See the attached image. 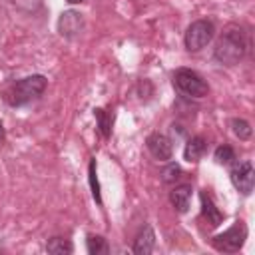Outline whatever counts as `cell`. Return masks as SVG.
Masks as SVG:
<instances>
[{"instance_id":"1","label":"cell","mask_w":255,"mask_h":255,"mask_svg":"<svg viewBox=\"0 0 255 255\" xmlns=\"http://www.w3.org/2000/svg\"><path fill=\"white\" fill-rule=\"evenodd\" d=\"M247 50H249L247 32L241 26H237V24H229L221 32V36H219V40L215 44L213 56H215V60L219 64L235 66V64H239V60L245 58Z\"/></svg>"},{"instance_id":"2","label":"cell","mask_w":255,"mask_h":255,"mask_svg":"<svg viewBox=\"0 0 255 255\" xmlns=\"http://www.w3.org/2000/svg\"><path fill=\"white\" fill-rule=\"evenodd\" d=\"M48 86V80L46 76L42 74H34V76H26L22 80H16L8 86V90L4 92V100L8 106L12 108H20V106H26L28 102L40 98L44 94Z\"/></svg>"},{"instance_id":"3","label":"cell","mask_w":255,"mask_h":255,"mask_svg":"<svg viewBox=\"0 0 255 255\" xmlns=\"http://www.w3.org/2000/svg\"><path fill=\"white\" fill-rule=\"evenodd\" d=\"M173 86L185 98H203L209 94L205 78L191 68H177L173 72Z\"/></svg>"},{"instance_id":"4","label":"cell","mask_w":255,"mask_h":255,"mask_svg":"<svg viewBox=\"0 0 255 255\" xmlns=\"http://www.w3.org/2000/svg\"><path fill=\"white\" fill-rule=\"evenodd\" d=\"M213 36H215V24L211 20H195L187 26L183 44L189 52H199L213 40Z\"/></svg>"},{"instance_id":"5","label":"cell","mask_w":255,"mask_h":255,"mask_svg":"<svg viewBox=\"0 0 255 255\" xmlns=\"http://www.w3.org/2000/svg\"><path fill=\"white\" fill-rule=\"evenodd\" d=\"M247 239V227L243 221H235L233 227H229L227 231L219 233L213 237V247L217 251H223V253H235L243 247Z\"/></svg>"},{"instance_id":"6","label":"cell","mask_w":255,"mask_h":255,"mask_svg":"<svg viewBox=\"0 0 255 255\" xmlns=\"http://www.w3.org/2000/svg\"><path fill=\"white\" fill-rule=\"evenodd\" d=\"M231 183L233 187L241 193V195H249L253 191V183H255V171H253V163L249 159L237 161L233 163L231 171H229Z\"/></svg>"},{"instance_id":"7","label":"cell","mask_w":255,"mask_h":255,"mask_svg":"<svg viewBox=\"0 0 255 255\" xmlns=\"http://www.w3.org/2000/svg\"><path fill=\"white\" fill-rule=\"evenodd\" d=\"M82 30H84V18H82L80 12H76V10H66V12L60 14V18H58V32H60L64 38H70V40H72V38L80 36Z\"/></svg>"},{"instance_id":"8","label":"cell","mask_w":255,"mask_h":255,"mask_svg":"<svg viewBox=\"0 0 255 255\" xmlns=\"http://www.w3.org/2000/svg\"><path fill=\"white\" fill-rule=\"evenodd\" d=\"M145 145H147L149 153L155 159H159V161H169L171 155H173V143H171V139L167 135L159 133V131L149 133L147 139H145Z\"/></svg>"},{"instance_id":"9","label":"cell","mask_w":255,"mask_h":255,"mask_svg":"<svg viewBox=\"0 0 255 255\" xmlns=\"http://www.w3.org/2000/svg\"><path fill=\"white\" fill-rule=\"evenodd\" d=\"M191 195H193V187H191L189 183H181V185H175V187L169 191V201H171V205L175 207V211L185 213V211L189 209Z\"/></svg>"},{"instance_id":"10","label":"cell","mask_w":255,"mask_h":255,"mask_svg":"<svg viewBox=\"0 0 255 255\" xmlns=\"http://www.w3.org/2000/svg\"><path fill=\"white\" fill-rule=\"evenodd\" d=\"M153 249H155V233H153L151 225H145L133 241V253L135 255H149V253H153Z\"/></svg>"},{"instance_id":"11","label":"cell","mask_w":255,"mask_h":255,"mask_svg":"<svg viewBox=\"0 0 255 255\" xmlns=\"http://www.w3.org/2000/svg\"><path fill=\"white\" fill-rule=\"evenodd\" d=\"M199 199H201V213H203V217L207 219V223H209L211 227L221 225V221H223V213L217 209V205L213 203L211 195H209L207 191H201V193H199Z\"/></svg>"},{"instance_id":"12","label":"cell","mask_w":255,"mask_h":255,"mask_svg":"<svg viewBox=\"0 0 255 255\" xmlns=\"http://www.w3.org/2000/svg\"><path fill=\"white\" fill-rule=\"evenodd\" d=\"M205 147H207V143H205V139H203L201 135H193V137H189L187 143H185V147H183V159L189 161V163L199 161V157L203 155Z\"/></svg>"},{"instance_id":"13","label":"cell","mask_w":255,"mask_h":255,"mask_svg":"<svg viewBox=\"0 0 255 255\" xmlns=\"http://www.w3.org/2000/svg\"><path fill=\"white\" fill-rule=\"evenodd\" d=\"M46 251L52 255H70L74 251V245L66 237H52L46 243Z\"/></svg>"},{"instance_id":"14","label":"cell","mask_w":255,"mask_h":255,"mask_svg":"<svg viewBox=\"0 0 255 255\" xmlns=\"http://www.w3.org/2000/svg\"><path fill=\"white\" fill-rule=\"evenodd\" d=\"M94 116H96L98 131L102 133V137H110L112 135V124H114V114L98 108V110H94Z\"/></svg>"},{"instance_id":"15","label":"cell","mask_w":255,"mask_h":255,"mask_svg":"<svg viewBox=\"0 0 255 255\" xmlns=\"http://www.w3.org/2000/svg\"><path fill=\"white\" fill-rule=\"evenodd\" d=\"M86 249H88L90 255H102V253H108L110 251L108 241L102 235H94V233H90L86 237Z\"/></svg>"},{"instance_id":"16","label":"cell","mask_w":255,"mask_h":255,"mask_svg":"<svg viewBox=\"0 0 255 255\" xmlns=\"http://www.w3.org/2000/svg\"><path fill=\"white\" fill-rule=\"evenodd\" d=\"M88 181H90V189H92V197L98 205H102V193H100V181H98V173H96V159H90L88 165Z\"/></svg>"},{"instance_id":"17","label":"cell","mask_w":255,"mask_h":255,"mask_svg":"<svg viewBox=\"0 0 255 255\" xmlns=\"http://www.w3.org/2000/svg\"><path fill=\"white\" fill-rule=\"evenodd\" d=\"M231 129H233V133H235L239 139H249L251 133H253L251 124H249L247 120H243V118H233V120H231Z\"/></svg>"},{"instance_id":"18","label":"cell","mask_w":255,"mask_h":255,"mask_svg":"<svg viewBox=\"0 0 255 255\" xmlns=\"http://www.w3.org/2000/svg\"><path fill=\"white\" fill-rule=\"evenodd\" d=\"M213 157H215V161H217V163H221V165H229V163H233V161H235V151H233V147H231V145L223 143V145H219V147L215 149Z\"/></svg>"},{"instance_id":"19","label":"cell","mask_w":255,"mask_h":255,"mask_svg":"<svg viewBox=\"0 0 255 255\" xmlns=\"http://www.w3.org/2000/svg\"><path fill=\"white\" fill-rule=\"evenodd\" d=\"M181 175H183V171H181V167H179L177 163H169V165L161 171V179H163V183H175Z\"/></svg>"},{"instance_id":"20","label":"cell","mask_w":255,"mask_h":255,"mask_svg":"<svg viewBox=\"0 0 255 255\" xmlns=\"http://www.w3.org/2000/svg\"><path fill=\"white\" fill-rule=\"evenodd\" d=\"M4 137H6V133H4V128H2V122H0V143L4 141Z\"/></svg>"},{"instance_id":"21","label":"cell","mask_w":255,"mask_h":255,"mask_svg":"<svg viewBox=\"0 0 255 255\" xmlns=\"http://www.w3.org/2000/svg\"><path fill=\"white\" fill-rule=\"evenodd\" d=\"M68 2H70V4H82L84 0H68Z\"/></svg>"}]
</instances>
